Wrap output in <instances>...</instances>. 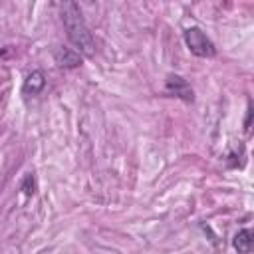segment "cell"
<instances>
[{
    "instance_id": "cell-1",
    "label": "cell",
    "mask_w": 254,
    "mask_h": 254,
    "mask_svg": "<svg viewBox=\"0 0 254 254\" xmlns=\"http://www.w3.org/2000/svg\"><path fill=\"white\" fill-rule=\"evenodd\" d=\"M62 20L67 32L69 42L85 56V58H93L95 56V40L81 16V10L75 2H64L62 4Z\"/></svg>"
},
{
    "instance_id": "cell-2",
    "label": "cell",
    "mask_w": 254,
    "mask_h": 254,
    "mask_svg": "<svg viewBox=\"0 0 254 254\" xmlns=\"http://www.w3.org/2000/svg\"><path fill=\"white\" fill-rule=\"evenodd\" d=\"M185 44L190 50V54L198 58H212L216 54L214 44L206 38V34L200 28H187L185 30Z\"/></svg>"
},
{
    "instance_id": "cell-7",
    "label": "cell",
    "mask_w": 254,
    "mask_h": 254,
    "mask_svg": "<svg viewBox=\"0 0 254 254\" xmlns=\"http://www.w3.org/2000/svg\"><path fill=\"white\" fill-rule=\"evenodd\" d=\"M22 190H24L28 196H32V194L36 192V181H34V175H32V173H30V175H26L24 185H22Z\"/></svg>"
},
{
    "instance_id": "cell-3",
    "label": "cell",
    "mask_w": 254,
    "mask_h": 254,
    "mask_svg": "<svg viewBox=\"0 0 254 254\" xmlns=\"http://www.w3.org/2000/svg\"><path fill=\"white\" fill-rule=\"evenodd\" d=\"M167 91H169L171 95H175V97H181V99L187 101V103H190V101L194 99L190 85H189L187 79H183L181 75H169V77H167Z\"/></svg>"
},
{
    "instance_id": "cell-5",
    "label": "cell",
    "mask_w": 254,
    "mask_h": 254,
    "mask_svg": "<svg viewBox=\"0 0 254 254\" xmlns=\"http://www.w3.org/2000/svg\"><path fill=\"white\" fill-rule=\"evenodd\" d=\"M46 85V75L42 69H34L32 73H28V77L24 79L22 85V93L24 95H38Z\"/></svg>"
},
{
    "instance_id": "cell-6",
    "label": "cell",
    "mask_w": 254,
    "mask_h": 254,
    "mask_svg": "<svg viewBox=\"0 0 254 254\" xmlns=\"http://www.w3.org/2000/svg\"><path fill=\"white\" fill-rule=\"evenodd\" d=\"M252 238H254L252 230H250V228H242V230H238V232L234 234L232 246H234L240 254H250V250H252Z\"/></svg>"
},
{
    "instance_id": "cell-4",
    "label": "cell",
    "mask_w": 254,
    "mask_h": 254,
    "mask_svg": "<svg viewBox=\"0 0 254 254\" xmlns=\"http://www.w3.org/2000/svg\"><path fill=\"white\" fill-rule=\"evenodd\" d=\"M54 60H56V64H58L60 67H64V69H71V67L81 65V58H79V54L73 52V50H69V48H64V46L56 48V52H54Z\"/></svg>"
}]
</instances>
